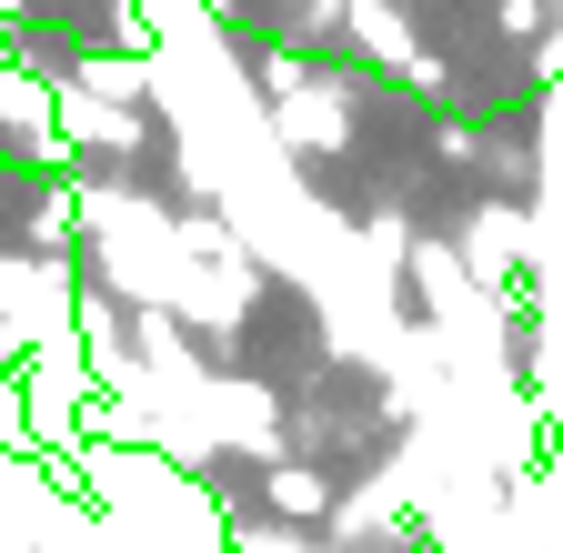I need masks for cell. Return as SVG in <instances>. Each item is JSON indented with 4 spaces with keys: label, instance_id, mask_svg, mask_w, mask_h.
Wrapping results in <instances>:
<instances>
[{
    "label": "cell",
    "instance_id": "cell-1",
    "mask_svg": "<svg viewBox=\"0 0 563 553\" xmlns=\"http://www.w3.org/2000/svg\"><path fill=\"white\" fill-rule=\"evenodd\" d=\"M252 494H262V523L322 533L332 504H342V473H322V463H302V453H272V463H252Z\"/></svg>",
    "mask_w": 563,
    "mask_h": 553
}]
</instances>
